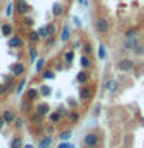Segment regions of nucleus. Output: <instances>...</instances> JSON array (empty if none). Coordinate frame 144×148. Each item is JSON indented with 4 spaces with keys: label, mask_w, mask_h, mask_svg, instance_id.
<instances>
[{
    "label": "nucleus",
    "mask_w": 144,
    "mask_h": 148,
    "mask_svg": "<svg viewBox=\"0 0 144 148\" xmlns=\"http://www.w3.org/2000/svg\"><path fill=\"white\" fill-rule=\"evenodd\" d=\"M56 42H57V39H56L54 36H50V37L45 39V46L46 48H53V46L56 45Z\"/></svg>",
    "instance_id": "obj_40"
},
{
    "label": "nucleus",
    "mask_w": 144,
    "mask_h": 148,
    "mask_svg": "<svg viewBox=\"0 0 144 148\" xmlns=\"http://www.w3.org/2000/svg\"><path fill=\"white\" fill-rule=\"evenodd\" d=\"M20 22H22V25L25 26V28H33L36 25V22H34V18H33L31 16H23L20 18Z\"/></svg>",
    "instance_id": "obj_31"
},
{
    "label": "nucleus",
    "mask_w": 144,
    "mask_h": 148,
    "mask_svg": "<svg viewBox=\"0 0 144 148\" xmlns=\"http://www.w3.org/2000/svg\"><path fill=\"white\" fill-rule=\"evenodd\" d=\"M79 65H81V69H90L91 68V59H90V56H87V54H81V57H79Z\"/></svg>",
    "instance_id": "obj_19"
},
{
    "label": "nucleus",
    "mask_w": 144,
    "mask_h": 148,
    "mask_svg": "<svg viewBox=\"0 0 144 148\" xmlns=\"http://www.w3.org/2000/svg\"><path fill=\"white\" fill-rule=\"evenodd\" d=\"M23 148H34V145H33V143H25Z\"/></svg>",
    "instance_id": "obj_52"
},
{
    "label": "nucleus",
    "mask_w": 144,
    "mask_h": 148,
    "mask_svg": "<svg viewBox=\"0 0 144 148\" xmlns=\"http://www.w3.org/2000/svg\"><path fill=\"white\" fill-rule=\"evenodd\" d=\"M81 46H82L81 42H79V40H74V42H73V48H71V49H78V48H81Z\"/></svg>",
    "instance_id": "obj_48"
},
{
    "label": "nucleus",
    "mask_w": 144,
    "mask_h": 148,
    "mask_svg": "<svg viewBox=\"0 0 144 148\" xmlns=\"http://www.w3.org/2000/svg\"><path fill=\"white\" fill-rule=\"evenodd\" d=\"M115 68L121 73H130V71H133V68H135V60L130 59V57L119 59L118 62H116Z\"/></svg>",
    "instance_id": "obj_3"
},
{
    "label": "nucleus",
    "mask_w": 144,
    "mask_h": 148,
    "mask_svg": "<svg viewBox=\"0 0 144 148\" xmlns=\"http://www.w3.org/2000/svg\"><path fill=\"white\" fill-rule=\"evenodd\" d=\"M102 86H104V90L109 91L110 94H115V92L119 91V86L121 85H119V82L116 80V79H109V80L104 82V85H102Z\"/></svg>",
    "instance_id": "obj_9"
},
{
    "label": "nucleus",
    "mask_w": 144,
    "mask_h": 148,
    "mask_svg": "<svg viewBox=\"0 0 144 148\" xmlns=\"http://www.w3.org/2000/svg\"><path fill=\"white\" fill-rule=\"evenodd\" d=\"M48 120H50V123L57 125L60 120H62V114H60L57 110H56V111H51V113L48 114Z\"/></svg>",
    "instance_id": "obj_27"
},
{
    "label": "nucleus",
    "mask_w": 144,
    "mask_h": 148,
    "mask_svg": "<svg viewBox=\"0 0 144 148\" xmlns=\"http://www.w3.org/2000/svg\"><path fill=\"white\" fill-rule=\"evenodd\" d=\"M28 40H30V43L31 45H36V43H39V42L42 40L40 37H39V34H37V31L36 29H30L28 31Z\"/></svg>",
    "instance_id": "obj_28"
},
{
    "label": "nucleus",
    "mask_w": 144,
    "mask_h": 148,
    "mask_svg": "<svg viewBox=\"0 0 144 148\" xmlns=\"http://www.w3.org/2000/svg\"><path fill=\"white\" fill-rule=\"evenodd\" d=\"M0 34H2L3 37H11L12 34H14V28H12V25L11 23H2V28H0Z\"/></svg>",
    "instance_id": "obj_20"
},
{
    "label": "nucleus",
    "mask_w": 144,
    "mask_h": 148,
    "mask_svg": "<svg viewBox=\"0 0 144 148\" xmlns=\"http://www.w3.org/2000/svg\"><path fill=\"white\" fill-rule=\"evenodd\" d=\"M71 39V26L70 23H64L62 25V31H60V42L62 43H67Z\"/></svg>",
    "instance_id": "obj_14"
},
{
    "label": "nucleus",
    "mask_w": 144,
    "mask_h": 148,
    "mask_svg": "<svg viewBox=\"0 0 144 148\" xmlns=\"http://www.w3.org/2000/svg\"><path fill=\"white\" fill-rule=\"evenodd\" d=\"M81 49H82V54H87V56H90L93 51H95V48H93V45H91V42H84L82 46H81Z\"/></svg>",
    "instance_id": "obj_34"
},
{
    "label": "nucleus",
    "mask_w": 144,
    "mask_h": 148,
    "mask_svg": "<svg viewBox=\"0 0 144 148\" xmlns=\"http://www.w3.org/2000/svg\"><path fill=\"white\" fill-rule=\"evenodd\" d=\"M40 77L44 79V80H54L56 79V71L51 68H45L44 71L40 73Z\"/></svg>",
    "instance_id": "obj_23"
},
{
    "label": "nucleus",
    "mask_w": 144,
    "mask_h": 148,
    "mask_svg": "<svg viewBox=\"0 0 144 148\" xmlns=\"http://www.w3.org/2000/svg\"><path fill=\"white\" fill-rule=\"evenodd\" d=\"M138 45H139L138 37H125V39H124V43H123V46H124L125 51H133Z\"/></svg>",
    "instance_id": "obj_13"
},
{
    "label": "nucleus",
    "mask_w": 144,
    "mask_h": 148,
    "mask_svg": "<svg viewBox=\"0 0 144 148\" xmlns=\"http://www.w3.org/2000/svg\"><path fill=\"white\" fill-rule=\"evenodd\" d=\"M51 145H53V136L51 134H45L37 142V148H51Z\"/></svg>",
    "instance_id": "obj_16"
},
{
    "label": "nucleus",
    "mask_w": 144,
    "mask_h": 148,
    "mask_svg": "<svg viewBox=\"0 0 144 148\" xmlns=\"http://www.w3.org/2000/svg\"><path fill=\"white\" fill-rule=\"evenodd\" d=\"M8 92V88H6V85H5L3 82H0V97H3L5 94Z\"/></svg>",
    "instance_id": "obj_45"
},
{
    "label": "nucleus",
    "mask_w": 144,
    "mask_h": 148,
    "mask_svg": "<svg viewBox=\"0 0 144 148\" xmlns=\"http://www.w3.org/2000/svg\"><path fill=\"white\" fill-rule=\"evenodd\" d=\"M71 148H76V147H74V145H71Z\"/></svg>",
    "instance_id": "obj_54"
},
{
    "label": "nucleus",
    "mask_w": 144,
    "mask_h": 148,
    "mask_svg": "<svg viewBox=\"0 0 144 148\" xmlns=\"http://www.w3.org/2000/svg\"><path fill=\"white\" fill-rule=\"evenodd\" d=\"M101 143V136L95 131H88L84 134V139H82V145L85 148H96L99 147Z\"/></svg>",
    "instance_id": "obj_1"
},
{
    "label": "nucleus",
    "mask_w": 144,
    "mask_h": 148,
    "mask_svg": "<svg viewBox=\"0 0 144 148\" xmlns=\"http://www.w3.org/2000/svg\"><path fill=\"white\" fill-rule=\"evenodd\" d=\"M71 22H73V25L76 26L78 29H81V28H82V20H81L78 16H73V17H71Z\"/></svg>",
    "instance_id": "obj_42"
},
{
    "label": "nucleus",
    "mask_w": 144,
    "mask_h": 148,
    "mask_svg": "<svg viewBox=\"0 0 144 148\" xmlns=\"http://www.w3.org/2000/svg\"><path fill=\"white\" fill-rule=\"evenodd\" d=\"M23 139L22 136H14L11 139V143H9V148H23Z\"/></svg>",
    "instance_id": "obj_29"
},
{
    "label": "nucleus",
    "mask_w": 144,
    "mask_h": 148,
    "mask_svg": "<svg viewBox=\"0 0 144 148\" xmlns=\"http://www.w3.org/2000/svg\"><path fill=\"white\" fill-rule=\"evenodd\" d=\"M0 28H2V22H0Z\"/></svg>",
    "instance_id": "obj_55"
},
{
    "label": "nucleus",
    "mask_w": 144,
    "mask_h": 148,
    "mask_svg": "<svg viewBox=\"0 0 144 148\" xmlns=\"http://www.w3.org/2000/svg\"><path fill=\"white\" fill-rule=\"evenodd\" d=\"M74 56H76L74 54V49H67L64 53V65H65V68H71Z\"/></svg>",
    "instance_id": "obj_18"
},
{
    "label": "nucleus",
    "mask_w": 144,
    "mask_h": 148,
    "mask_svg": "<svg viewBox=\"0 0 144 148\" xmlns=\"http://www.w3.org/2000/svg\"><path fill=\"white\" fill-rule=\"evenodd\" d=\"M45 28H46V32H48V37H50V36H56V32H57V26H56L54 22L46 23Z\"/></svg>",
    "instance_id": "obj_36"
},
{
    "label": "nucleus",
    "mask_w": 144,
    "mask_h": 148,
    "mask_svg": "<svg viewBox=\"0 0 144 148\" xmlns=\"http://www.w3.org/2000/svg\"><path fill=\"white\" fill-rule=\"evenodd\" d=\"M14 12H16V3H14V2H9L8 6L5 8V16H6V17H11Z\"/></svg>",
    "instance_id": "obj_38"
},
{
    "label": "nucleus",
    "mask_w": 144,
    "mask_h": 148,
    "mask_svg": "<svg viewBox=\"0 0 144 148\" xmlns=\"http://www.w3.org/2000/svg\"><path fill=\"white\" fill-rule=\"evenodd\" d=\"M98 59L99 60H105L107 59V48H105L104 43L98 45Z\"/></svg>",
    "instance_id": "obj_33"
},
{
    "label": "nucleus",
    "mask_w": 144,
    "mask_h": 148,
    "mask_svg": "<svg viewBox=\"0 0 144 148\" xmlns=\"http://www.w3.org/2000/svg\"><path fill=\"white\" fill-rule=\"evenodd\" d=\"M96 148H101V147H96Z\"/></svg>",
    "instance_id": "obj_56"
},
{
    "label": "nucleus",
    "mask_w": 144,
    "mask_h": 148,
    "mask_svg": "<svg viewBox=\"0 0 144 148\" xmlns=\"http://www.w3.org/2000/svg\"><path fill=\"white\" fill-rule=\"evenodd\" d=\"M62 69H65V65L57 63V65H56V69H54V71H62Z\"/></svg>",
    "instance_id": "obj_51"
},
{
    "label": "nucleus",
    "mask_w": 144,
    "mask_h": 148,
    "mask_svg": "<svg viewBox=\"0 0 144 148\" xmlns=\"http://www.w3.org/2000/svg\"><path fill=\"white\" fill-rule=\"evenodd\" d=\"M36 31H37V34H39L40 39H46V37H48V32H46V28L45 26H39Z\"/></svg>",
    "instance_id": "obj_41"
},
{
    "label": "nucleus",
    "mask_w": 144,
    "mask_h": 148,
    "mask_svg": "<svg viewBox=\"0 0 144 148\" xmlns=\"http://www.w3.org/2000/svg\"><path fill=\"white\" fill-rule=\"evenodd\" d=\"M3 83L6 85L8 88V92L9 91H16V86H17V80L12 74H3Z\"/></svg>",
    "instance_id": "obj_11"
},
{
    "label": "nucleus",
    "mask_w": 144,
    "mask_h": 148,
    "mask_svg": "<svg viewBox=\"0 0 144 148\" xmlns=\"http://www.w3.org/2000/svg\"><path fill=\"white\" fill-rule=\"evenodd\" d=\"M65 105L68 106V110H78L79 106V102L76 100V97H68L67 102H65Z\"/></svg>",
    "instance_id": "obj_35"
},
{
    "label": "nucleus",
    "mask_w": 144,
    "mask_h": 148,
    "mask_svg": "<svg viewBox=\"0 0 144 148\" xmlns=\"http://www.w3.org/2000/svg\"><path fill=\"white\" fill-rule=\"evenodd\" d=\"M25 86H26V79L25 77H22L20 79V82H17V86H16V94L17 96H20L22 92H25Z\"/></svg>",
    "instance_id": "obj_32"
},
{
    "label": "nucleus",
    "mask_w": 144,
    "mask_h": 148,
    "mask_svg": "<svg viewBox=\"0 0 144 148\" xmlns=\"http://www.w3.org/2000/svg\"><path fill=\"white\" fill-rule=\"evenodd\" d=\"M40 97V92H39V88H26L25 92H23V99L28 100V102H36L37 99Z\"/></svg>",
    "instance_id": "obj_8"
},
{
    "label": "nucleus",
    "mask_w": 144,
    "mask_h": 148,
    "mask_svg": "<svg viewBox=\"0 0 144 148\" xmlns=\"http://www.w3.org/2000/svg\"><path fill=\"white\" fill-rule=\"evenodd\" d=\"M33 113L37 114L40 119H44V117H46V116L51 113V108H50V105L46 103V102H40V103H37V105L34 106Z\"/></svg>",
    "instance_id": "obj_7"
},
{
    "label": "nucleus",
    "mask_w": 144,
    "mask_h": 148,
    "mask_svg": "<svg viewBox=\"0 0 144 148\" xmlns=\"http://www.w3.org/2000/svg\"><path fill=\"white\" fill-rule=\"evenodd\" d=\"M99 114H101V103H96V105H95V110H93V116H95V117H98Z\"/></svg>",
    "instance_id": "obj_46"
},
{
    "label": "nucleus",
    "mask_w": 144,
    "mask_h": 148,
    "mask_svg": "<svg viewBox=\"0 0 144 148\" xmlns=\"http://www.w3.org/2000/svg\"><path fill=\"white\" fill-rule=\"evenodd\" d=\"M88 80H90V73H88V69H81V71L76 74V82L79 85H85V83H88Z\"/></svg>",
    "instance_id": "obj_15"
},
{
    "label": "nucleus",
    "mask_w": 144,
    "mask_h": 148,
    "mask_svg": "<svg viewBox=\"0 0 144 148\" xmlns=\"http://www.w3.org/2000/svg\"><path fill=\"white\" fill-rule=\"evenodd\" d=\"M39 88V92H40V97H50L53 94V88L50 85H46V83H42V85L37 86Z\"/></svg>",
    "instance_id": "obj_22"
},
{
    "label": "nucleus",
    "mask_w": 144,
    "mask_h": 148,
    "mask_svg": "<svg viewBox=\"0 0 144 148\" xmlns=\"http://www.w3.org/2000/svg\"><path fill=\"white\" fill-rule=\"evenodd\" d=\"M45 130L48 131V134H51V131L54 130V123H50V125H46V127H45Z\"/></svg>",
    "instance_id": "obj_49"
},
{
    "label": "nucleus",
    "mask_w": 144,
    "mask_h": 148,
    "mask_svg": "<svg viewBox=\"0 0 144 148\" xmlns=\"http://www.w3.org/2000/svg\"><path fill=\"white\" fill-rule=\"evenodd\" d=\"M8 69H9V73H11L16 79L23 77V74L26 73V66H25L22 62H12V63L8 66Z\"/></svg>",
    "instance_id": "obj_5"
},
{
    "label": "nucleus",
    "mask_w": 144,
    "mask_h": 148,
    "mask_svg": "<svg viewBox=\"0 0 144 148\" xmlns=\"http://www.w3.org/2000/svg\"><path fill=\"white\" fill-rule=\"evenodd\" d=\"M2 117H3V120H5V123H6V125H12L17 116H16V111H14V110L5 108V110L2 111Z\"/></svg>",
    "instance_id": "obj_10"
},
{
    "label": "nucleus",
    "mask_w": 144,
    "mask_h": 148,
    "mask_svg": "<svg viewBox=\"0 0 144 148\" xmlns=\"http://www.w3.org/2000/svg\"><path fill=\"white\" fill-rule=\"evenodd\" d=\"M12 127L16 131H20V130L25 127V119L23 117H16V120H14V123H12Z\"/></svg>",
    "instance_id": "obj_37"
},
{
    "label": "nucleus",
    "mask_w": 144,
    "mask_h": 148,
    "mask_svg": "<svg viewBox=\"0 0 144 148\" xmlns=\"http://www.w3.org/2000/svg\"><path fill=\"white\" fill-rule=\"evenodd\" d=\"M136 34H138V28L136 26H130L124 32V39L125 37H136Z\"/></svg>",
    "instance_id": "obj_39"
},
{
    "label": "nucleus",
    "mask_w": 144,
    "mask_h": 148,
    "mask_svg": "<svg viewBox=\"0 0 144 148\" xmlns=\"http://www.w3.org/2000/svg\"><path fill=\"white\" fill-rule=\"evenodd\" d=\"M132 53H133L135 56H143V54H144V46H143L141 43H139V45L136 46V48H135V49L132 51Z\"/></svg>",
    "instance_id": "obj_44"
},
{
    "label": "nucleus",
    "mask_w": 144,
    "mask_h": 148,
    "mask_svg": "<svg viewBox=\"0 0 144 148\" xmlns=\"http://www.w3.org/2000/svg\"><path fill=\"white\" fill-rule=\"evenodd\" d=\"M57 111H59L60 114H62V117H64V116H67V114H68V111H70V110H68V106H67V105L60 103V105L57 106Z\"/></svg>",
    "instance_id": "obj_43"
},
{
    "label": "nucleus",
    "mask_w": 144,
    "mask_h": 148,
    "mask_svg": "<svg viewBox=\"0 0 144 148\" xmlns=\"http://www.w3.org/2000/svg\"><path fill=\"white\" fill-rule=\"evenodd\" d=\"M67 119L70 123H78L79 119H81V114H79L78 110H70L68 114H67Z\"/></svg>",
    "instance_id": "obj_25"
},
{
    "label": "nucleus",
    "mask_w": 144,
    "mask_h": 148,
    "mask_svg": "<svg viewBox=\"0 0 144 148\" xmlns=\"http://www.w3.org/2000/svg\"><path fill=\"white\" fill-rule=\"evenodd\" d=\"M93 26H95V31L98 34H107V32L110 31V22L107 17H96L95 22H93Z\"/></svg>",
    "instance_id": "obj_2"
},
{
    "label": "nucleus",
    "mask_w": 144,
    "mask_h": 148,
    "mask_svg": "<svg viewBox=\"0 0 144 148\" xmlns=\"http://www.w3.org/2000/svg\"><path fill=\"white\" fill-rule=\"evenodd\" d=\"M16 12L19 14L20 17H23V16H28V12L31 11V5L26 2V0H16Z\"/></svg>",
    "instance_id": "obj_6"
},
{
    "label": "nucleus",
    "mask_w": 144,
    "mask_h": 148,
    "mask_svg": "<svg viewBox=\"0 0 144 148\" xmlns=\"http://www.w3.org/2000/svg\"><path fill=\"white\" fill-rule=\"evenodd\" d=\"M78 2H79V3H81V5H82V2H84V0H78Z\"/></svg>",
    "instance_id": "obj_53"
},
{
    "label": "nucleus",
    "mask_w": 144,
    "mask_h": 148,
    "mask_svg": "<svg viewBox=\"0 0 144 148\" xmlns=\"http://www.w3.org/2000/svg\"><path fill=\"white\" fill-rule=\"evenodd\" d=\"M45 66H46V59L45 57H39L36 60V63H34V71L37 74H40L45 69Z\"/></svg>",
    "instance_id": "obj_24"
},
{
    "label": "nucleus",
    "mask_w": 144,
    "mask_h": 148,
    "mask_svg": "<svg viewBox=\"0 0 144 148\" xmlns=\"http://www.w3.org/2000/svg\"><path fill=\"white\" fill-rule=\"evenodd\" d=\"M20 111H22L23 114L31 113V111H33V102H28V100L23 99V100L20 102Z\"/></svg>",
    "instance_id": "obj_30"
},
{
    "label": "nucleus",
    "mask_w": 144,
    "mask_h": 148,
    "mask_svg": "<svg viewBox=\"0 0 144 148\" xmlns=\"http://www.w3.org/2000/svg\"><path fill=\"white\" fill-rule=\"evenodd\" d=\"M5 120H3V117H2V113H0V131H3V128H5Z\"/></svg>",
    "instance_id": "obj_50"
},
{
    "label": "nucleus",
    "mask_w": 144,
    "mask_h": 148,
    "mask_svg": "<svg viewBox=\"0 0 144 148\" xmlns=\"http://www.w3.org/2000/svg\"><path fill=\"white\" fill-rule=\"evenodd\" d=\"M8 46H9V48H12V49H20L22 46H23L22 37L17 36V34H12V36L8 39Z\"/></svg>",
    "instance_id": "obj_12"
},
{
    "label": "nucleus",
    "mask_w": 144,
    "mask_h": 148,
    "mask_svg": "<svg viewBox=\"0 0 144 148\" xmlns=\"http://www.w3.org/2000/svg\"><path fill=\"white\" fill-rule=\"evenodd\" d=\"M73 143H70V142H59L57 143V148H71Z\"/></svg>",
    "instance_id": "obj_47"
},
{
    "label": "nucleus",
    "mask_w": 144,
    "mask_h": 148,
    "mask_svg": "<svg viewBox=\"0 0 144 148\" xmlns=\"http://www.w3.org/2000/svg\"><path fill=\"white\" fill-rule=\"evenodd\" d=\"M37 59H39V53H37V48L31 45L30 48H28V62L33 65V63H36V60H37Z\"/></svg>",
    "instance_id": "obj_21"
},
{
    "label": "nucleus",
    "mask_w": 144,
    "mask_h": 148,
    "mask_svg": "<svg viewBox=\"0 0 144 148\" xmlns=\"http://www.w3.org/2000/svg\"><path fill=\"white\" fill-rule=\"evenodd\" d=\"M65 12V8L62 3L59 2H54L53 5H51V14H53V17H62Z\"/></svg>",
    "instance_id": "obj_17"
},
{
    "label": "nucleus",
    "mask_w": 144,
    "mask_h": 148,
    "mask_svg": "<svg viewBox=\"0 0 144 148\" xmlns=\"http://www.w3.org/2000/svg\"><path fill=\"white\" fill-rule=\"evenodd\" d=\"M95 94V90H93V85L90 83H85V85L79 86V100L81 102H88Z\"/></svg>",
    "instance_id": "obj_4"
},
{
    "label": "nucleus",
    "mask_w": 144,
    "mask_h": 148,
    "mask_svg": "<svg viewBox=\"0 0 144 148\" xmlns=\"http://www.w3.org/2000/svg\"><path fill=\"white\" fill-rule=\"evenodd\" d=\"M73 136V131H71V128H68V130H64V131H60L57 134V139L60 142H68L70 139H71Z\"/></svg>",
    "instance_id": "obj_26"
}]
</instances>
